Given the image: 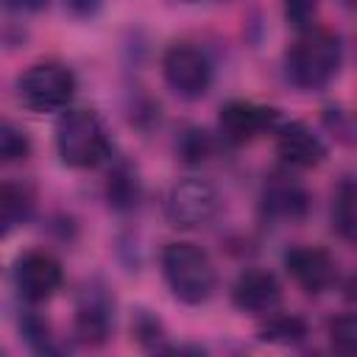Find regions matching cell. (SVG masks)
<instances>
[{
	"label": "cell",
	"instance_id": "obj_27",
	"mask_svg": "<svg viewBox=\"0 0 357 357\" xmlns=\"http://www.w3.org/2000/svg\"><path fill=\"white\" fill-rule=\"evenodd\" d=\"M346 3H351V0H346Z\"/></svg>",
	"mask_w": 357,
	"mask_h": 357
},
{
	"label": "cell",
	"instance_id": "obj_8",
	"mask_svg": "<svg viewBox=\"0 0 357 357\" xmlns=\"http://www.w3.org/2000/svg\"><path fill=\"white\" fill-rule=\"evenodd\" d=\"M284 268L304 293H326L337 284V259L321 245H296L284 254Z\"/></svg>",
	"mask_w": 357,
	"mask_h": 357
},
{
	"label": "cell",
	"instance_id": "obj_2",
	"mask_svg": "<svg viewBox=\"0 0 357 357\" xmlns=\"http://www.w3.org/2000/svg\"><path fill=\"white\" fill-rule=\"evenodd\" d=\"M162 273L181 304H204L218 284L209 254L195 243H167L162 248Z\"/></svg>",
	"mask_w": 357,
	"mask_h": 357
},
{
	"label": "cell",
	"instance_id": "obj_1",
	"mask_svg": "<svg viewBox=\"0 0 357 357\" xmlns=\"http://www.w3.org/2000/svg\"><path fill=\"white\" fill-rule=\"evenodd\" d=\"M343 64L340 36L326 28H304L284 53V73L298 89H324Z\"/></svg>",
	"mask_w": 357,
	"mask_h": 357
},
{
	"label": "cell",
	"instance_id": "obj_24",
	"mask_svg": "<svg viewBox=\"0 0 357 357\" xmlns=\"http://www.w3.org/2000/svg\"><path fill=\"white\" fill-rule=\"evenodd\" d=\"M6 8L11 11H25V14H33V11H42L50 0H0Z\"/></svg>",
	"mask_w": 357,
	"mask_h": 357
},
{
	"label": "cell",
	"instance_id": "obj_21",
	"mask_svg": "<svg viewBox=\"0 0 357 357\" xmlns=\"http://www.w3.org/2000/svg\"><path fill=\"white\" fill-rule=\"evenodd\" d=\"M131 332H134V337H137L148 351H167V346H165V326H162V321L153 318L148 310H139V312H137Z\"/></svg>",
	"mask_w": 357,
	"mask_h": 357
},
{
	"label": "cell",
	"instance_id": "obj_22",
	"mask_svg": "<svg viewBox=\"0 0 357 357\" xmlns=\"http://www.w3.org/2000/svg\"><path fill=\"white\" fill-rule=\"evenodd\" d=\"M318 3H321V0H284V20H287L293 28L304 31V28L312 25L315 11H318Z\"/></svg>",
	"mask_w": 357,
	"mask_h": 357
},
{
	"label": "cell",
	"instance_id": "obj_20",
	"mask_svg": "<svg viewBox=\"0 0 357 357\" xmlns=\"http://www.w3.org/2000/svg\"><path fill=\"white\" fill-rule=\"evenodd\" d=\"M176 148H178V156L187 165H198V162H206L212 156V137L204 128H187L178 137Z\"/></svg>",
	"mask_w": 357,
	"mask_h": 357
},
{
	"label": "cell",
	"instance_id": "obj_23",
	"mask_svg": "<svg viewBox=\"0 0 357 357\" xmlns=\"http://www.w3.org/2000/svg\"><path fill=\"white\" fill-rule=\"evenodd\" d=\"M354 318L346 312V315H337L329 321V340L337 351H351L354 346Z\"/></svg>",
	"mask_w": 357,
	"mask_h": 357
},
{
	"label": "cell",
	"instance_id": "obj_15",
	"mask_svg": "<svg viewBox=\"0 0 357 357\" xmlns=\"http://www.w3.org/2000/svg\"><path fill=\"white\" fill-rule=\"evenodd\" d=\"M33 212V198L22 184L0 181V237L20 229Z\"/></svg>",
	"mask_w": 357,
	"mask_h": 357
},
{
	"label": "cell",
	"instance_id": "obj_7",
	"mask_svg": "<svg viewBox=\"0 0 357 357\" xmlns=\"http://www.w3.org/2000/svg\"><path fill=\"white\" fill-rule=\"evenodd\" d=\"M64 282L61 262L47 251H25L14 262V287L28 304L50 301Z\"/></svg>",
	"mask_w": 357,
	"mask_h": 357
},
{
	"label": "cell",
	"instance_id": "obj_19",
	"mask_svg": "<svg viewBox=\"0 0 357 357\" xmlns=\"http://www.w3.org/2000/svg\"><path fill=\"white\" fill-rule=\"evenodd\" d=\"M20 329H22V335H25V340L31 343L33 351H39V354H59V351H61V346H59L56 337L50 335L47 321H42L39 315L28 312V315L22 318Z\"/></svg>",
	"mask_w": 357,
	"mask_h": 357
},
{
	"label": "cell",
	"instance_id": "obj_9",
	"mask_svg": "<svg viewBox=\"0 0 357 357\" xmlns=\"http://www.w3.org/2000/svg\"><path fill=\"white\" fill-rule=\"evenodd\" d=\"M276 126H279V112L251 100H229L218 117V128L223 139L231 145L251 142L265 131H276Z\"/></svg>",
	"mask_w": 357,
	"mask_h": 357
},
{
	"label": "cell",
	"instance_id": "obj_4",
	"mask_svg": "<svg viewBox=\"0 0 357 357\" xmlns=\"http://www.w3.org/2000/svg\"><path fill=\"white\" fill-rule=\"evenodd\" d=\"M75 75L70 67L59 61H39L31 64L17 78V95L22 106L31 112H59L75 95Z\"/></svg>",
	"mask_w": 357,
	"mask_h": 357
},
{
	"label": "cell",
	"instance_id": "obj_13",
	"mask_svg": "<svg viewBox=\"0 0 357 357\" xmlns=\"http://www.w3.org/2000/svg\"><path fill=\"white\" fill-rule=\"evenodd\" d=\"M262 204H265V212L273 215V218L301 220L307 215V209H310V195H307V190L296 178H290V176H273L265 184Z\"/></svg>",
	"mask_w": 357,
	"mask_h": 357
},
{
	"label": "cell",
	"instance_id": "obj_3",
	"mask_svg": "<svg viewBox=\"0 0 357 357\" xmlns=\"http://www.w3.org/2000/svg\"><path fill=\"white\" fill-rule=\"evenodd\" d=\"M56 148L67 167L89 170L109 156L103 120L89 109H70L56 126Z\"/></svg>",
	"mask_w": 357,
	"mask_h": 357
},
{
	"label": "cell",
	"instance_id": "obj_17",
	"mask_svg": "<svg viewBox=\"0 0 357 357\" xmlns=\"http://www.w3.org/2000/svg\"><path fill=\"white\" fill-rule=\"evenodd\" d=\"M354 181L351 178H343L335 190V198H332V229L346 240L351 243L354 240V231H357V212H354Z\"/></svg>",
	"mask_w": 357,
	"mask_h": 357
},
{
	"label": "cell",
	"instance_id": "obj_12",
	"mask_svg": "<svg viewBox=\"0 0 357 357\" xmlns=\"http://www.w3.org/2000/svg\"><path fill=\"white\" fill-rule=\"evenodd\" d=\"M112 321H114V312H112L109 296L100 287H86L75 307V324H73L75 337L84 346H100L112 335Z\"/></svg>",
	"mask_w": 357,
	"mask_h": 357
},
{
	"label": "cell",
	"instance_id": "obj_25",
	"mask_svg": "<svg viewBox=\"0 0 357 357\" xmlns=\"http://www.w3.org/2000/svg\"><path fill=\"white\" fill-rule=\"evenodd\" d=\"M100 3H103V0H67L70 11L78 14V17H92V14L100 8Z\"/></svg>",
	"mask_w": 357,
	"mask_h": 357
},
{
	"label": "cell",
	"instance_id": "obj_5",
	"mask_svg": "<svg viewBox=\"0 0 357 357\" xmlns=\"http://www.w3.org/2000/svg\"><path fill=\"white\" fill-rule=\"evenodd\" d=\"M162 75H165V84L176 95L192 100L209 92L215 70H212L209 56L201 47L190 42H176L162 56Z\"/></svg>",
	"mask_w": 357,
	"mask_h": 357
},
{
	"label": "cell",
	"instance_id": "obj_26",
	"mask_svg": "<svg viewBox=\"0 0 357 357\" xmlns=\"http://www.w3.org/2000/svg\"><path fill=\"white\" fill-rule=\"evenodd\" d=\"M178 3H198V0H178Z\"/></svg>",
	"mask_w": 357,
	"mask_h": 357
},
{
	"label": "cell",
	"instance_id": "obj_16",
	"mask_svg": "<svg viewBox=\"0 0 357 357\" xmlns=\"http://www.w3.org/2000/svg\"><path fill=\"white\" fill-rule=\"evenodd\" d=\"M259 340L276 343V346H296L307 337V324L301 315L290 312H268V318L259 326Z\"/></svg>",
	"mask_w": 357,
	"mask_h": 357
},
{
	"label": "cell",
	"instance_id": "obj_10",
	"mask_svg": "<svg viewBox=\"0 0 357 357\" xmlns=\"http://www.w3.org/2000/svg\"><path fill=\"white\" fill-rule=\"evenodd\" d=\"M282 298V284L271 271L248 268L231 284V301L240 312L248 315H268Z\"/></svg>",
	"mask_w": 357,
	"mask_h": 357
},
{
	"label": "cell",
	"instance_id": "obj_14",
	"mask_svg": "<svg viewBox=\"0 0 357 357\" xmlns=\"http://www.w3.org/2000/svg\"><path fill=\"white\" fill-rule=\"evenodd\" d=\"M106 201L114 212H131L139 206L142 201V181L137 176V170L126 162H120L117 167L109 170L106 178Z\"/></svg>",
	"mask_w": 357,
	"mask_h": 357
},
{
	"label": "cell",
	"instance_id": "obj_11",
	"mask_svg": "<svg viewBox=\"0 0 357 357\" xmlns=\"http://www.w3.org/2000/svg\"><path fill=\"white\" fill-rule=\"evenodd\" d=\"M276 153L290 167H318L326 159L324 139L304 123H279L276 126Z\"/></svg>",
	"mask_w": 357,
	"mask_h": 357
},
{
	"label": "cell",
	"instance_id": "obj_6",
	"mask_svg": "<svg viewBox=\"0 0 357 357\" xmlns=\"http://www.w3.org/2000/svg\"><path fill=\"white\" fill-rule=\"evenodd\" d=\"M218 206H220V195L204 178H184V181L173 184L167 192V201H165L167 220L181 229L209 223L218 215Z\"/></svg>",
	"mask_w": 357,
	"mask_h": 357
},
{
	"label": "cell",
	"instance_id": "obj_18",
	"mask_svg": "<svg viewBox=\"0 0 357 357\" xmlns=\"http://www.w3.org/2000/svg\"><path fill=\"white\" fill-rule=\"evenodd\" d=\"M31 137L11 120H0V165H17L31 156Z\"/></svg>",
	"mask_w": 357,
	"mask_h": 357
}]
</instances>
